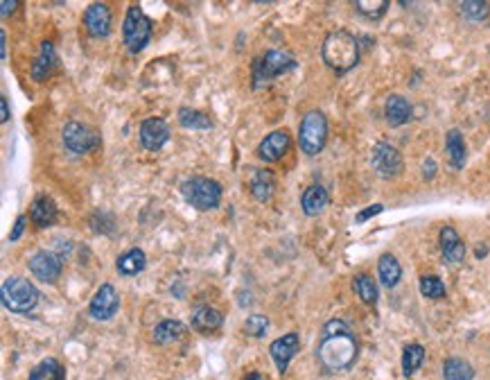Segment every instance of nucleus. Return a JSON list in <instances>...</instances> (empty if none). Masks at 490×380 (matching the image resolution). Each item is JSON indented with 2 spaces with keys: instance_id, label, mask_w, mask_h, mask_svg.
<instances>
[{
  "instance_id": "1",
  "label": "nucleus",
  "mask_w": 490,
  "mask_h": 380,
  "mask_svg": "<svg viewBox=\"0 0 490 380\" xmlns=\"http://www.w3.org/2000/svg\"><path fill=\"white\" fill-rule=\"evenodd\" d=\"M316 355H319V362L325 372H346L357 358V342L351 328L341 320H332L325 324Z\"/></svg>"
},
{
  "instance_id": "2",
  "label": "nucleus",
  "mask_w": 490,
  "mask_h": 380,
  "mask_svg": "<svg viewBox=\"0 0 490 380\" xmlns=\"http://www.w3.org/2000/svg\"><path fill=\"white\" fill-rule=\"evenodd\" d=\"M321 55L334 73L343 75L351 68H355L357 61H360V44H357V39L353 34L339 30V32H330L325 37Z\"/></svg>"
},
{
  "instance_id": "3",
  "label": "nucleus",
  "mask_w": 490,
  "mask_h": 380,
  "mask_svg": "<svg viewBox=\"0 0 490 380\" xmlns=\"http://www.w3.org/2000/svg\"><path fill=\"white\" fill-rule=\"evenodd\" d=\"M181 195L192 209L212 211L222 202V186L215 179L208 177H190L181 183Z\"/></svg>"
},
{
  "instance_id": "4",
  "label": "nucleus",
  "mask_w": 490,
  "mask_h": 380,
  "mask_svg": "<svg viewBox=\"0 0 490 380\" xmlns=\"http://www.w3.org/2000/svg\"><path fill=\"white\" fill-rule=\"evenodd\" d=\"M296 68V59L285 50H269L253 61V89L269 84L278 75L290 73Z\"/></svg>"
},
{
  "instance_id": "5",
  "label": "nucleus",
  "mask_w": 490,
  "mask_h": 380,
  "mask_svg": "<svg viewBox=\"0 0 490 380\" xmlns=\"http://www.w3.org/2000/svg\"><path fill=\"white\" fill-rule=\"evenodd\" d=\"M328 140V120L321 111H308L299 125V145L308 157H316Z\"/></svg>"
},
{
  "instance_id": "6",
  "label": "nucleus",
  "mask_w": 490,
  "mask_h": 380,
  "mask_svg": "<svg viewBox=\"0 0 490 380\" xmlns=\"http://www.w3.org/2000/svg\"><path fill=\"white\" fill-rule=\"evenodd\" d=\"M3 303L12 313H29L39 303V290L20 276H9L3 283Z\"/></svg>"
},
{
  "instance_id": "7",
  "label": "nucleus",
  "mask_w": 490,
  "mask_h": 380,
  "mask_svg": "<svg viewBox=\"0 0 490 380\" xmlns=\"http://www.w3.org/2000/svg\"><path fill=\"white\" fill-rule=\"evenodd\" d=\"M122 37L129 53H140L151 39V20L145 16V12L138 5H131L127 9L125 23H122Z\"/></svg>"
},
{
  "instance_id": "8",
  "label": "nucleus",
  "mask_w": 490,
  "mask_h": 380,
  "mask_svg": "<svg viewBox=\"0 0 490 380\" xmlns=\"http://www.w3.org/2000/svg\"><path fill=\"white\" fill-rule=\"evenodd\" d=\"M61 138H64V145L68 152L73 154H88L95 148H100V136L95 129H90L88 125H81V122H68L61 131Z\"/></svg>"
},
{
  "instance_id": "9",
  "label": "nucleus",
  "mask_w": 490,
  "mask_h": 380,
  "mask_svg": "<svg viewBox=\"0 0 490 380\" xmlns=\"http://www.w3.org/2000/svg\"><path fill=\"white\" fill-rule=\"evenodd\" d=\"M371 163H373V170L380 174L382 179H393L404 168L402 154L393 145H389V143H377L371 154Z\"/></svg>"
},
{
  "instance_id": "10",
  "label": "nucleus",
  "mask_w": 490,
  "mask_h": 380,
  "mask_svg": "<svg viewBox=\"0 0 490 380\" xmlns=\"http://www.w3.org/2000/svg\"><path fill=\"white\" fill-rule=\"evenodd\" d=\"M120 308V296L116 292V287L111 283H104L100 287V290L95 292V296L90 299V315L95 317V320L100 322H109L111 317H116Z\"/></svg>"
},
{
  "instance_id": "11",
  "label": "nucleus",
  "mask_w": 490,
  "mask_h": 380,
  "mask_svg": "<svg viewBox=\"0 0 490 380\" xmlns=\"http://www.w3.org/2000/svg\"><path fill=\"white\" fill-rule=\"evenodd\" d=\"M170 140V127L163 118H147L140 125V143L149 152H158Z\"/></svg>"
},
{
  "instance_id": "12",
  "label": "nucleus",
  "mask_w": 490,
  "mask_h": 380,
  "mask_svg": "<svg viewBox=\"0 0 490 380\" xmlns=\"http://www.w3.org/2000/svg\"><path fill=\"white\" fill-rule=\"evenodd\" d=\"M290 145H292L290 133L285 129H275L269 136H264V140L258 145V152L255 154H258L264 163H275L290 152Z\"/></svg>"
},
{
  "instance_id": "13",
  "label": "nucleus",
  "mask_w": 490,
  "mask_h": 380,
  "mask_svg": "<svg viewBox=\"0 0 490 380\" xmlns=\"http://www.w3.org/2000/svg\"><path fill=\"white\" fill-rule=\"evenodd\" d=\"M299 348H301V337L296 333H287V335H283V337H278V340L271 342L269 353H271L273 362H275V367H278L280 374L287 372L292 358L299 353Z\"/></svg>"
},
{
  "instance_id": "14",
  "label": "nucleus",
  "mask_w": 490,
  "mask_h": 380,
  "mask_svg": "<svg viewBox=\"0 0 490 380\" xmlns=\"http://www.w3.org/2000/svg\"><path fill=\"white\" fill-rule=\"evenodd\" d=\"M27 265H29V272L43 283H55L61 276V261L53 251H36Z\"/></svg>"
},
{
  "instance_id": "15",
  "label": "nucleus",
  "mask_w": 490,
  "mask_h": 380,
  "mask_svg": "<svg viewBox=\"0 0 490 380\" xmlns=\"http://www.w3.org/2000/svg\"><path fill=\"white\" fill-rule=\"evenodd\" d=\"M84 25L90 37H95V39L109 37L111 34V9L104 3L88 5V9L84 12Z\"/></svg>"
},
{
  "instance_id": "16",
  "label": "nucleus",
  "mask_w": 490,
  "mask_h": 380,
  "mask_svg": "<svg viewBox=\"0 0 490 380\" xmlns=\"http://www.w3.org/2000/svg\"><path fill=\"white\" fill-rule=\"evenodd\" d=\"M438 240H441V251H443V258L447 263H463L465 258V244L461 242V238H458V233L452 229V227H443L441 229V235H438Z\"/></svg>"
},
{
  "instance_id": "17",
  "label": "nucleus",
  "mask_w": 490,
  "mask_h": 380,
  "mask_svg": "<svg viewBox=\"0 0 490 380\" xmlns=\"http://www.w3.org/2000/svg\"><path fill=\"white\" fill-rule=\"evenodd\" d=\"M29 218H32V222L41 229L53 227L57 222V204L50 199L48 195H39L32 202V207H29Z\"/></svg>"
},
{
  "instance_id": "18",
  "label": "nucleus",
  "mask_w": 490,
  "mask_h": 380,
  "mask_svg": "<svg viewBox=\"0 0 490 380\" xmlns=\"http://www.w3.org/2000/svg\"><path fill=\"white\" fill-rule=\"evenodd\" d=\"M57 64H59V59H57L55 46L50 44V41H43V44H41V53H39V57L34 59V64H32V77L36 81L50 77V75H53V70L57 68Z\"/></svg>"
},
{
  "instance_id": "19",
  "label": "nucleus",
  "mask_w": 490,
  "mask_h": 380,
  "mask_svg": "<svg viewBox=\"0 0 490 380\" xmlns=\"http://www.w3.org/2000/svg\"><path fill=\"white\" fill-rule=\"evenodd\" d=\"M328 190H325L323 186H319V183H314V186L305 188L303 197H301V207H303V213L310 215V218H314V215H319L325 211V207H328Z\"/></svg>"
},
{
  "instance_id": "20",
  "label": "nucleus",
  "mask_w": 490,
  "mask_h": 380,
  "mask_svg": "<svg viewBox=\"0 0 490 380\" xmlns=\"http://www.w3.org/2000/svg\"><path fill=\"white\" fill-rule=\"evenodd\" d=\"M222 322H224L222 313L210 306H199L197 310L192 313V328H195L197 333H215L222 326Z\"/></svg>"
},
{
  "instance_id": "21",
  "label": "nucleus",
  "mask_w": 490,
  "mask_h": 380,
  "mask_svg": "<svg viewBox=\"0 0 490 380\" xmlns=\"http://www.w3.org/2000/svg\"><path fill=\"white\" fill-rule=\"evenodd\" d=\"M384 118L391 127H400L411 118V105L402 96H391L384 105Z\"/></svg>"
},
{
  "instance_id": "22",
  "label": "nucleus",
  "mask_w": 490,
  "mask_h": 380,
  "mask_svg": "<svg viewBox=\"0 0 490 380\" xmlns=\"http://www.w3.org/2000/svg\"><path fill=\"white\" fill-rule=\"evenodd\" d=\"M147 267V256L142 249H129L116 261V270L122 276H136Z\"/></svg>"
},
{
  "instance_id": "23",
  "label": "nucleus",
  "mask_w": 490,
  "mask_h": 380,
  "mask_svg": "<svg viewBox=\"0 0 490 380\" xmlns=\"http://www.w3.org/2000/svg\"><path fill=\"white\" fill-rule=\"evenodd\" d=\"M445 150H447V159H450V163L461 170L465 166V140H463V133L458 129H450L445 136Z\"/></svg>"
},
{
  "instance_id": "24",
  "label": "nucleus",
  "mask_w": 490,
  "mask_h": 380,
  "mask_svg": "<svg viewBox=\"0 0 490 380\" xmlns=\"http://www.w3.org/2000/svg\"><path fill=\"white\" fill-rule=\"evenodd\" d=\"M251 195L258 202H269L273 195V174L269 170H253L251 174Z\"/></svg>"
},
{
  "instance_id": "25",
  "label": "nucleus",
  "mask_w": 490,
  "mask_h": 380,
  "mask_svg": "<svg viewBox=\"0 0 490 380\" xmlns=\"http://www.w3.org/2000/svg\"><path fill=\"white\" fill-rule=\"evenodd\" d=\"M377 274H380V281L386 287H393V285H397V281H400L402 267L393 254H382L380 261H377Z\"/></svg>"
},
{
  "instance_id": "26",
  "label": "nucleus",
  "mask_w": 490,
  "mask_h": 380,
  "mask_svg": "<svg viewBox=\"0 0 490 380\" xmlns=\"http://www.w3.org/2000/svg\"><path fill=\"white\" fill-rule=\"evenodd\" d=\"M186 333V324H181L179 320H165L154 328V342L156 344H168L181 340V335Z\"/></svg>"
},
{
  "instance_id": "27",
  "label": "nucleus",
  "mask_w": 490,
  "mask_h": 380,
  "mask_svg": "<svg viewBox=\"0 0 490 380\" xmlns=\"http://www.w3.org/2000/svg\"><path fill=\"white\" fill-rule=\"evenodd\" d=\"M29 380H66L64 376V367H61L55 358H46V360H41L34 369L32 374H29Z\"/></svg>"
},
{
  "instance_id": "28",
  "label": "nucleus",
  "mask_w": 490,
  "mask_h": 380,
  "mask_svg": "<svg viewBox=\"0 0 490 380\" xmlns=\"http://www.w3.org/2000/svg\"><path fill=\"white\" fill-rule=\"evenodd\" d=\"M179 125L186 129H210L212 120L203 114V111L190 109V107H181L179 109Z\"/></svg>"
},
{
  "instance_id": "29",
  "label": "nucleus",
  "mask_w": 490,
  "mask_h": 380,
  "mask_svg": "<svg viewBox=\"0 0 490 380\" xmlns=\"http://www.w3.org/2000/svg\"><path fill=\"white\" fill-rule=\"evenodd\" d=\"M443 376L445 380H472L475 369L470 362L461 360V358H450L443 365Z\"/></svg>"
},
{
  "instance_id": "30",
  "label": "nucleus",
  "mask_w": 490,
  "mask_h": 380,
  "mask_svg": "<svg viewBox=\"0 0 490 380\" xmlns=\"http://www.w3.org/2000/svg\"><path fill=\"white\" fill-rule=\"evenodd\" d=\"M353 287H355V292L357 296L364 301V303H369V306H375L377 303V285L375 281L371 279L369 274H360V276H355L353 279Z\"/></svg>"
},
{
  "instance_id": "31",
  "label": "nucleus",
  "mask_w": 490,
  "mask_h": 380,
  "mask_svg": "<svg viewBox=\"0 0 490 380\" xmlns=\"http://www.w3.org/2000/svg\"><path fill=\"white\" fill-rule=\"evenodd\" d=\"M423 362H425V348L421 344L404 346V353H402V372H404V376H411L414 372H418Z\"/></svg>"
},
{
  "instance_id": "32",
  "label": "nucleus",
  "mask_w": 490,
  "mask_h": 380,
  "mask_svg": "<svg viewBox=\"0 0 490 380\" xmlns=\"http://www.w3.org/2000/svg\"><path fill=\"white\" fill-rule=\"evenodd\" d=\"M355 9H357V12H360L362 16L371 18V20H377V18H382V16L386 14V9H389V3H386V0H357Z\"/></svg>"
},
{
  "instance_id": "33",
  "label": "nucleus",
  "mask_w": 490,
  "mask_h": 380,
  "mask_svg": "<svg viewBox=\"0 0 490 380\" xmlns=\"http://www.w3.org/2000/svg\"><path fill=\"white\" fill-rule=\"evenodd\" d=\"M458 7H461V14L468 20H475V23H482V20L490 16V5L482 3V0H468V3H461Z\"/></svg>"
},
{
  "instance_id": "34",
  "label": "nucleus",
  "mask_w": 490,
  "mask_h": 380,
  "mask_svg": "<svg viewBox=\"0 0 490 380\" xmlns=\"http://www.w3.org/2000/svg\"><path fill=\"white\" fill-rule=\"evenodd\" d=\"M421 292L427 299H443L445 296V285L438 276H423L421 279Z\"/></svg>"
},
{
  "instance_id": "35",
  "label": "nucleus",
  "mask_w": 490,
  "mask_h": 380,
  "mask_svg": "<svg viewBox=\"0 0 490 380\" xmlns=\"http://www.w3.org/2000/svg\"><path fill=\"white\" fill-rule=\"evenodd\" d=\"M269 328V320L264 315H251L247 322H244V331L251 337H262Z\"/></svg>"
},
{
  "instance_id": "36",
  "label": "nucleus",
  "mask_w": 490,
  "mask_h": 380,
  "mask_svg": "<svg viewBox=\"0 0 490 380\" xmlns=\"http://www.w3.org/2000/svg\"><path fill=\"white\" fill-rule=\"evenodd\" d=\"M382 211H384V207H382V204H373V207H369L366 211L357 213V215H355V222H357V224H362V222H366V220H371L373 215H380Z\"/></svg>"
},
{
  "instance_id": "37",
  "label": "nucleus",
  "mask_w": 490,
  "mask_h": 380,
  "mask_svg": "<svg viewBox=\"0 0 490 380\" xmlns=\"http://www.w3.org/2000/svg\"><path fill=\"white\" fill-rule=\"evenodd\" d=\"M25 222H27V218L25 215H18L16 218V224H14V229H12V233H9V242H16L20 235H23V231H25Z\"/></svg>"
},
{
  "instance_id": "38",
  "label": "nucleus",
  "mask_w": 490,
  "mask_h": 380,
  "mask_svg": "<svg viewBox=\"0 0 490 380\" xmlns=\"http://www.w3.org/2000/svg\"><path fill=\"white\" fill-rule=\"evenodd\" d=\"M434 174H436V161L434 159H427L423 163V177L425 179H434Z\"/></svg>"
},
{
  "instance_id": "39",
  "label": "nucleus",
  "mask_w": 490,
  "mask_h": 380,
  "mask_svg": "<svg viewBox=\"0 0 490 380\" xmlns=\"http://www.w3.org/2000/svg\"><path fill=\"white\" fill-rule=\"evenodd\" d=\"M0 120L9 122V105H7V98L5 96L0 98Z\"/></svg>"
},
{
  "instance_id": "40",
  "label": "nucleus",
  "mask_w": 490,
  "mask_h": 380,
  "mask_svg": "<svg viewBox=\"0 0 490 380\" xmlns=\"http://www.w3.org/2000/svg\"><path fill=\"white\" fill-rule=\"evenodd\" d=\"M0 7H3V16H9L18 7V3H16V0H3V3H0Z\"/></svg>"
},
{
  "instance_id": "41",
  "label": "nucleus",
  "mask_w": 490,
  "mask_h": 380,
  "mask_svg": "<svg viewBox=\"0 0 490 380\" xmlns=\"http://www.w3.org/2000/svg\"><path fill=\"white\" fill-rule=\"evenodd\" d=\"M0 44H3V48H0V57H3V61L7 59V37L5 32H0Z\"/></svg>"
},
{
  "instance_id": "42",
  "label": "nucleus",
  "mask_w": 490,
  "mask_h": 380,
  "mask_svg": "<svg viewBox=\"0 0 490 380\" xmlns=\"http://www.w3.org/2000/svg\"><path fill=\"white\" fill-rule=\"evenodd\" d=\"M244 380H267V378H264L262 374H249V376L244 378Z\"/></svg>"
}]
</instances>
